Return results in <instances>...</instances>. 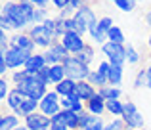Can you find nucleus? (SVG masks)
<instances>
[{
	"label": "nucleus",
	"instance_id": "nucleus-31",
	"mask_svg": "<svg viewBox=\"0 0 151 130\" xmlns=\"http://www.w3.org/2000/svg\"><path fill=\"white\" fill-rule=\"evenodd\" d=\"M0 29L2 31H21L17 23L12 17H8V15H2V17H0Z\"/></svg>",
	"mask_w": 151,
	"mask_h": 130
},
{
	"label": "nucleus",
	"instance_id": "nucleus-14",
	"mask_svg": "<svg viewBox=\"0 0 151 130\" xmlns=\"http://www.w3.org/2000/svg\"><path fill=\"white\" fill-rule=\"evenodd\" d=\"M77 94H78V98L86 103V101H90L98 94V88L94 84H90L88 80H78L77 82Z\"/></svg>",
	"mask_w": 151,
	"mask_h": 130
},
{
	"label": "nucleus",
	"instance_id": "nucleus-5",
	"mask_svg": "<svg viewBox=\"0 0 151 130\" xmlns=\"http://www.w3.org/2000/svg\"><path fill=\"white\" fill-rule=\"evenodd\" d=\"M2 15L12 17L19 25V29H29V21H27V17H25V14H23V10H21V6H19L17 0H4Z\"/></svg>",
	"mask_w": 151,
	"mask_h": 130
},
{
	"label": "nucleus",
	"instance_id": "nucleus-32",
	"mask_svg": "<svg viewBox=\"0 0 151 130\" xmlns=\"http://www.w3.org/2000/svg\"><path fill=\"white\" fill-rule=\"evenodd\" d=\"M126 61H128L130 65H136L138 61H140V54H138V50L134 48L132 44L126 46Z\"/></svg>",
	"mask_w": 151,
	"mask_h": 130
},
{
	"label": "nucleus",
	"instance_id": "nucleus-12",
	"mask_svg": "<svg viewBox=\"0 0 151 130\" xmlns=\"http://www.w3.org/2000/svg\"><path fill=\"white\" fill-rule=\"evenodd\" d=\"M52 124V117L44 115L40 111H35L31 115L25 117V126L31 128V130H42V128H50Z\"/></svg>",
	"mask_w": 151,
	"mask_h": 130
},
{
	"label": "nucleus",
	"instance_id": "nucleus-52",
	"mask_svg": "<svg viewBox=\"0 0 151 130\" xmlns=\"http://www.w3.org/2000/svg\"><path fill=\"white\" fill-rule=\"evenodd\" d=\"M136 130H144V128H136Z\"/></svg>",
	"mask_w": 151,
	"mask_h": 130
},
{
	"label": "nucleus",
	"instance_id": "nucleus-24",
	"mask_svg": "<svg viewBox=\"0 0 151 130\" xmlns=\"http://www.w3.org/2000/svg\"><path fill=\"white\" fill-rule=\"evenodd\" d=\"M105 107H107V113H111L113 117H122V113H124V101L105 100Z\"/></svg>",
	"mask_w": 151,
	"mask_h": 130
},
{
	"label": "nucleus",
	"instance_id": "nucleus-33",
	"mask_svg": "<svg viewBox=\"0 0 151 130\" xmlns=\"http://www.w3.org/2000/svg\"><path fill=\"white\" fill-rule=\"evenodd\" d=\"M115 4L121 11H134L136 8V0H115Z\"/></svg>",
	"mask_w": 151,
	"mask_h": 130
},
{
	"label": "nucleus",
	"instance_id": "nucleus-42",
	"mask_svg": "<svg viewBox=\"0 0 151 130\" xmlns=\"http://www.w3.org/2000/svg\"><path fill=\"white\" fill-rule=\"evenodd\" d=\"M50 130H69V126H67L65 123H58V121H52Z\"/></svg>",
	"mask_w": 151,
	"mask_h": 130
},
{
	"label": "nucleus",
	"instance_id": "nucleus-18",
	"mask_svg": "<svg viewBox=\"0 0 151 130\" xmlns=\"http://www.w3.org/2000/svg\"><path fill=\"white\" fill-rule=\"evenodd\" d=\"M23 101H25V96H23V94H21V92H19V90L14 86V88H12V92H10V96L6 98V105H8V107H10L14 113H15L19 107H21Z\"/></svg>",
	"mask_w": 151,
	"mask_h": 130
},
{
	"label": "nucleus",
	"instance_id": "nucleus-2",
	"mask_svg": "<svg viewBox=\"0 0 151 130\" xmlns=\"http://www.w3.org/2000/svg\"><path fill=\"white\" fill-rule=\"evenodd\" d=\"M63 67H65V77L67 78H73V80H88L90 77V65L82 63V61H78L75 56L67 57L65 61H63Z\"/></svg>",
	"mask_w": 151,
	"mask_h": 130
},
{
	"label": "nucleus",
	"instance_id": "nucleus-10",
	"mask_svg": "<svg viewBox=\"0 0 151 130\" xmlns=\"http://www.w3.org/2000/svg\"><path fill=\"white\" fill-rule=\"evenodd\" d=\"M4 54V57H6V63L10 69H19V67H25L27 60H29L33 54L25 52V50H17V48H10L6 50V52H0Z\"/></svg>",
	"mask_w": 151,
	"mask_h": 130
},
{
	"label": "nucleus",
	"instance_id": "nucleus-17",
	"mask_svg": "<svg viewBox=\"0 0 151 130\" xmlns=\"http://www.w3.org/2000/svg\"><path fill=\"white\" fill-rule=\"evenodd\" d=\"M38 107H40V101H38V100H33V98H25V101H23L21 107L15 111V115H17V117H23V119H25L27 115H31V113L38 111Z\"/></svg>",
	"mask_w": 151,
	"mask_h": 130
},
{
	"label": "nucleus",
	"instance_id": "nucleus-23",
	"mask_svg": "<svg viewBox=\"0 0 151 130\" xmlns=\"http://www.w3.org/2000/svg\"><path fill=\"white\" fill-rule=\"evenodd\" d=\"M88 34H90V38L94 40V44H98V46H103V44L107 42V33H103V31L100 29V25H98V23L90 25Z\"/></svg>",
	"mask_w": 151,
	"mask_h": 130
},
{
	"label": "nucleus",
	"instance_id": "nucleus-13",
	"mask_svg": "<svg viewBox=\"0 0 151 130\" xmlns=\"http://www.w3.org/2000/svg\"><path fill=\"white\" fill-rule=\"evenodd\" d=\"M46 67V57H44V52H38V54H33V56L27 60V63L23 69L27 71L29 75H35L38 71H42Z\"/></svg>",
	"mask_w": 151,
	"mask_h": 130
},
{
	"label": "nucleus",
	"instance_id": "nucleus-44",
	"mask_svg": "<svg viewBox=\"0 0 151 130\" xmlns=\"http://www.w3.org/2000/svg\"><path fill=\"white\" fill-rule=\"evenodd\" d=\"M134 111H138L136 109V105H134V101H124V113H134ZM124 113H122V115H124Z\"/></svg>",
	"mask_w": 151,
	"mask_h": 130
},
{
	"label": "nucleus",
	"instance_id": "nucleus-3",
	"mask_svg": "<svg viewBox=\"0 0 151 130\" xmlns=\"http://www.w3.org/2000/svg\"><path fill=\"white\" fill-rule=\"evenodd\" d=\"M73 19H75V23H77V33H81L82 37L88 33L90 25L98 23L92 4H84L81 10H77V11H75V15H73Z\"/></svg>",
	"mask_w": 151,
	"mask_h": 130
},
{
	"label": "nucleus",
	"instance_id": "nucleus-43",
	"mask_svg": "<svg viewBox=\"0 0 151 130\" xmlns=\"http://www.w3.org/2000/svg\"><path fill=\"white\" fill-rule=\"evenodd\" d=\"M65 31H67V33H69V31H77V23H75L73 17L65 19Z\"/></svg>",
	"mask_w": 151,
	"mask_h": 130
},
{
	"label": "nucleus",
	"instance_id": "nucleus-19",
	"mask_svg": "<svg viewBox=\"0 0 151 130\" xmlns=\"http://www.w3.org/2000/svg\"><path fill=\"white\" fill-rule=\"evenodd\" d=\"M46 71H48V77H50V82H52V84H59L63 78H67L65 77V67H63V63L50 65V67H46Z\"/></svg>",
	"mask_w": 151,
	"mask_h": 130
},
{
	"label": "nucleus",
	"instance_id": "nucleus-21",
	"mask_svg": "<svg viewBox=\"0 0 151 130\" xmlns=\"http://www.w3.org/2000/svg\"><path fill=\"white\" fill-rule=\"evenodd\" d=\"M19 126V117L15 113H2L0 117V130H14Z\"/></svg>",
	"mask_w": 151,
	"mask_h": 130
},
{
	"label": "nucleus",
	"instance_id": "nucleus-30",
	"mask_svg": "<svg viewBox=\"0 0 151 130\" xmlns=\"http://www.w3.org/2000/svg\"><path fill=\"white\" fill-rule=\"evenodd\" d=\"M10 92H12V80L8 77H0V100L6 101Z\"/></svg>",
	"mask_w": 151,
	"mask_h": 130
},
{
	"label": "nucleus",
	"instance_id": "nucleus-7",
	"mask_svg": "<svg viewBox=\"0 0 151 130\" xmlns=\"http://www.w3.org/2000/svg\"><path fill=\"white\" fill-rule=\"evenodd\" d=\"M44 57H46V65H58L63 63L67 57H71V52L61 44V40H54V44L48 50H44Z\"/></svg>",
	"mask_w": 151,
	"mask_h": 130
},
{
	"label": "nucleus",
	"instance_id": "nucleus-45",
	"mask_svg": "<svg viewBox=\"0 0 151 130\" xmlns=\"http://www.w3.org/2000/svg\"><path fill=\"white\" fill-rule=\"evenodd\" d=\"M29 2H33L37 8H48V4L52 2V0H29Z\"/></svg>",
	"mask_w": 151,
	"mask_h": 130
},
{
	"label": "nucleus",
	"instance_id": "nucleus-4",
	"mask_svg": "<svg viewBox=\"0 0 151 130\" xmlns=\"http://www.w3.org/2000/svg\"><path fill=\"white\" fill-rule=\"evenodd\" d=\"M103 56L107 57V61H111V65H122L126 63V44H119V42L107 40L101 46Z\"/></svg>",
	"mask_w": 151,
	"mask_h": 130
},
{
	"label": "nucleus",
	"instance_id": "nucleus-48",
	"mask_svg": "<svg viewBox=\"0 0 151 130\" xmlns=\"http://www.w3.org/2000/svg\"><path fill=\"white\" fill-rule=\"evenodd\" d=\"M14 130H31V128H27L25 124H23V126H17V128H14Z\"/></svg>",
	"mask_w": 151,
	"mask_h": 130
},
{
	"label": "nucleus",
	"instance_id": "nucleus-25",
	"mask_svg": "<svg viewBox=\"0 0 151 130\" xmlns=\"http://www.w3.org/2000/svg\"><path fill=\"white\" fill-rule=\"evenodd\" d=\"M122 75H124V69H122V65H111L109 75H107V78H109V84L119 86V84L122 82Z\"/></svg>",
	"mask_w": 151,
	"mask_h": 130
},
{
	"label": "nucleus",
	"instance_id": "nucleus-22",
	"mask_svg": "<svg viewBox=\"0 0 151 130\" xmlns=\"http://www.w3.org/2000/svg\"><path fill=\"white\" fill-rule=\"evenodd\" d=\"M55 92L59 94V96H69V94H73L75 90H77V80H73V78H63L59 84H55Z\"/></svg>",
	"mask_w": 151,
	"mask_h": 130
},
{
	"label": "nucleus",
	"instance_id": "nucleus-47",
	"mask_svg": "<svg viewBox=\"0 0 151 130\" xmlns=\"http://www.w3.org/2000/svg\"><path fill=\"white\" fill-rule=\"evenodd\" d=\"M145 23H147V25L151 27V10L145 11Z\"/></svg>",
	"mask_w": 151,
	"mask_h": 130
},
{
	"label": "nucleus",
	"instance_id": "nucleus-8",
	"mask_svg": "<svg viewBox=\"0 0 151 130\" xmlns=\"http://www.w3.org/2000/svg\"><path fill=\"white\" fill-rule=\"evenodd\" d=\"M38 111L44 113V115H48V117H54L55 113L61 111V98H59V94L55 92V90H52V92L48 90V94L40 100Z\"/></svg>",
	"mask_w": 151,
	"mask_h": 130
},
{
	"label": "nucleus",
	"instance_id": "nucleus-28",
	"mask_svg": "<svg viewBox=\"0 0 151 130\" xmlns=\"http://www.w3.org/2000/svg\"><path fill=\"white\" fill-rule=\"evenodd\" d=\"M103 126H105V123L101 121V117L92 115V117L88 119V123H86L81 130H103Z\"/></svg>",
	"mask_w": 151,
	"mask_h": 130
},
{
	"label": "nucleus",
	"instance_id": "nucleus-16",
	"mask_svg": "<svg viewBox=\"0 0 151 130\" xmlns=\"http://www.w3.org/2000/svg\"><path fill=\"white\" fill-rule=\"evenodd\" d=\"M122 121L126 123V128H128V130L144 128V115H142L140 111H134V113H124V115H122Z\"/></svg>",
	"mask_w": 151,
	"mask_h": 130
},
{
	"label": "nucleus",
	"instance_id": "nucleus-11",
	"mask_svg": "<svg viewBox=\"0 0 151 130\" xmlns=\"http://www.w3.org/2000/svg\"><path fill=\"white\" fill-rule=\"evenodd\" d=\"M10 48H17V50H25V52H29V54H35L37 44H35V40L31 38V34L27 33V31H21V33L14 34V37L10 38Z\"/></svg>",
	"mask_w": 151,
	"mask_h": 130
},
{
	"label": "nucleus",
	"instance_id": "nucleus-34",
	"mask_svg": "<svg viewBox=\"0 0 151 130\" xmlns=\"http://www.w3.org/2000/svg\"><path fill=\"white\" fill-rule=\"evenodd\" d=\"M144 84H147V71L140 69L136 73V78H134V88H142Z\"/></svg>",
	"mask_w": 151,
	"mask_h": 130
},
{
	"label": "nucleus",
	"instance_id": "nucleus-26",
	"mask_svg": "<svg viewBox=\"0 0 151 130\" xmlns=\"http://www.w3.org/2000/svg\"><path fill=\"white\" fill-rule=\"evenodd\" d=\"M94 56H96V52H94V46H90V44H86L84 50L75 54V57H77L78 61H82V63H86V65H90L94 61Z\"/></svg>",
	"mask_w": 151,
	"mask_h": 130
},
{
	"label": "nucleus",
	"instance_id": "nucleus-39",
	"mask_svg": "<svg viewBox=\"0 0 151 130\" xmlns=\"http://www.w3.org/2000/svg\"><path fill=\"white\" fill-rule=\"evenodd\" d=\"M109 69H111V61H101L100 65H98V71H100L101 75H109Z\"/></svg>",
	"mask_w": 151,
	"mask_h": 130
},
{
	"label": "nucleus",
	"instance_id": "nucleus-49",
	"mask_svg": "<svg viewBox=\"0 0 151 130\" xmlns=\"http://www.w3.org/2000/svg\"><path fill=\"white\" fill-rule=\"evenodd\" d=\"M149 50H151V34H149Z\"/></svg>",
	"mask_w": 151,
	"mask_h": 130
},
{
	"label": "nucleus",
	"instance_id": "nucleus-51",
	"mask_svg": "<svg viewBox=\"0 0 151 130\" xmlns=\"http://www.w3.org/2000/svg\"><path fill=\"white\" fill-rule=\"evenodd\" d=\"M42 130H50V128H42Z\"/></svg>",
	"mask_w": 151,
	"mask_h": 130
},
{
	"label": "nucleus",
	"instance_id": "nucleus-53",
	"mask_svg": "<svg viewBox=\"0 0 151 130\" xmlns=\"http://www.w3.org/2000/svg\"><path fill=\"white\" fill-rule=\"evenodd\" d=\"M109 2H115V0H109Z\"/></svg>",
	"mask_w": 151,
	"mask_h": 130
},
{
	"label": "nucleus",
	"instance_id": "nucleus-35",
	"mask_svg": "<svg viewBox=\"0 0 151 130\" xmlns=\"http://www.w3.org/2000/svg\"><path fill=\"white\" fill-rule=\"evenodd\" d=\"M98 25H100V29L103 31V33H109V31L113 29V19H111L109 15H105V17L98 19Z\"/></svg>",
	"mask_w": 151,
	"mask_h": 130
},
{
	"label": "nucleus",
	"instance_id": "nucleus-37",
	"mask_svg": "<svg viewBox=\"0 0 151 130\" xmlns=\"http://www.w3.org/2000/svg\"><path fill=\"white\" fill-rule=\"evenodd\" d=\"M27 77H29V73H27V71L23 69V71H15V73L12 75V78H10V80L14 82V86H15V84H19V82H23Z\"/></svg>",
	"mask_w": 151,
	"mask_h": 130
},
{
	"label": "nucleus",
	"instance_id": "nucleus-36",
	"mask_svg": "<svg viewBox=\"0 0 151 130\" xmlns=\"http://www.w3.org/2000/svg\"><path fill=\"white\" fill-rule=\"evenodd\" d=\"M10 38L12 37H8V31H0V52L10 50Z\"/></svg>",
	"mask_w": 151,
	"mask_h": 130
},
{
	"label": "nucleus",
	"instance_id": "nucleus-15",
	"mask_svg": "<svg viewBox=\"0 0 151 130\" xmlns=\"http://www.w3.org/2000/svg\"><path fill=\"white\" fill-rule=\"evenodd\" d=\"M86 109H88V111L92 113V115L101 117L103 113L107 111V107H105V100H103L100 94H96V96H94L90 101H86Z\"/></svg>",
	"mask_w": 151,
	"mask_h": 130
},
{
	"label": "nucleus",
	"instance_id": "nucleus-1",
	"mask_svg": "<svg viewBox=\"0 0 151 130\" xmlns=\"http://www.w3.org/2000/svg\"><path fill=\"white\" fill-rule=\"evenodd\" d=\"M15 88H17L25 98H33V100H38V101L48 94V86L42 84V82H38L37 78H35V75H29L23 82L15 84Z\"/></svg>",
	"mask_w": 151,
	"mask_h": 130
},
{
	"label": "nucleus",
	"instance_id": "nucleus-6",
	"mask_svg": "<svg viewBox=\"0 0 151 130\" xmlns=\"http://www.w3.org/2000/svg\"><path fill=\"white\" fill-rule=\"evenodd\" d=\"M27 33H29V34H31V38L35 40L37 48H44V50H48L50 46L54 44V40H58V38H55L44 25H33V27H29V29H27Z\"/></svg>",
	"mask_w": 151,
	"mask_h": 130
},
{
	"label": "nucleus",
	"instance_id": "nucleus-41",
	"mask_svg": "<svg viewBox=\"0 0 151 130\" xmlns=\"http://www.w3.org/2000/svg\"><path fill=\"white\" fill-rule=\"evenodd\" d=\"M73 103H75V101L71 100L69 96H63L61 98V109H73Z\"/></svg>",
	"mask_w": 151,
	"mask_h": 130
},
{
	"label": "nucleus",
	"instance_id": "nucleus-20",
	"mask_svg": "<svg viewBox=\"0 0 151 130\" xmlns=\"http://www.w3.org/2000/svg\"><path fill=\"white\" fill-rule=\"evenodd\" d=\"M98 94H100L103 100H121L122 90L119 88V86L105 84V86H101V88H98Z\"/></svg>",
	"mask_w": 151,
	"mask_h": 130
},
{
	"label": "nucleus",
	"instance_id": "nucleus-40",
	"mask_svg": "<svg viewBox=\"0 0 151 130\" xmlns=\"http://www.w3.org/2000/svg\"><path fill=\"white\" fill-rule=\"evenodd\" d=\"M67 4H69V0H52V6L55 8V10H65L67 8Z\"/></svg>",
	"mask_w": 151,
	"mask_h": 130
},
{
	"label": "nucleus",
	"instance_id": "nucleus-38",
	"mask_svg": "<svg viewBox=\"0 0 151 130\" xmlns=\"http://www.w3.org/2000/svg\"><path fill=\"white\" fill-rule=\"evenodd\" d=\"M8 73H10V67H8V63H6L4 54H0V77H6Z\"/></svg>",
	"mask_w": 151,
	"mask_h": 130
},
{
	"label": "nucleus",
	"instance_id": "nucleus-29",
	"mask_svg": "<svg viewBox=\"0 0 151 130\" xmlns=\"http://www.w3.org/2000/svg\"><path fill=\"white\" fill-rule=\"evenodd\" d=\"M107 40H111V42H119V44H124L126 38H124V33H122V31L119 29L117 25H113V29L107 33Z\"/></svg>",
	"mask_w": 151,
	"mask_h": 130
},
{
	"label": "nucleus",
	"instance_id": "nucleus-9",
	"mask_svg": "<svg viewBox=\"0 0 151 130\" xmlns=\"http://www.w3.org/2000/svg\"><path fill=\"white\" fill-rule=\"evenodd\" d=\"M61 44L71 52V56H75V54H78L81 50H84L86 40H84V37H82L81 33H77V31H69V33H65L61 37Z\"/></svg>",
	"mask_w": 151,
	"mask_h": 130
},
{
	"label": "nucleus",
	"instance_id": "nucleus-27",
	"mask_svg": "<svg viewBox=\"0 0 151 130\" xmlns=\"http://www.w3.org/2000/svg\"><path fill=\"white\" fill-rule=\"evenodd\" d=\"M88 82H90V84H94L96 88H101V86L109 84V78H107L105 75H101L100 71H92L90 77H88Z\"/></svg>",
	"mask_w": 151,
	"mask_h": 130
},
{
	"label": "nucleus",
	"instance_id": "nucleus-46",
	"mask_svg": "<svg viewBox=\"0 0 151 130\" xmlns=\"http://www.w3.org/2000/svg\"><path fill=\"white\" fill-rule=\"evenodd\" d=\"M145 71H147V84H145V86H147V88H151V65L145 67Z\"/></svg>",
	"mask_w": 151,
	"mask_h": 130
},
{
	"label": "nucleus",
	"instance_id": "nucleus-50",
	"mask_svg": "<svg viewBox=\"0 0 151 130\" xmlns=\"http://www.w3.org/2000/svg\"><path fill=\"white\" fill-rule=\"evenodd\" d=\"M92 2H96V0H90V4H92Z\"/></svg>",
	"mask_w": 151,
	"mask_h": 130
}]
</instances>
